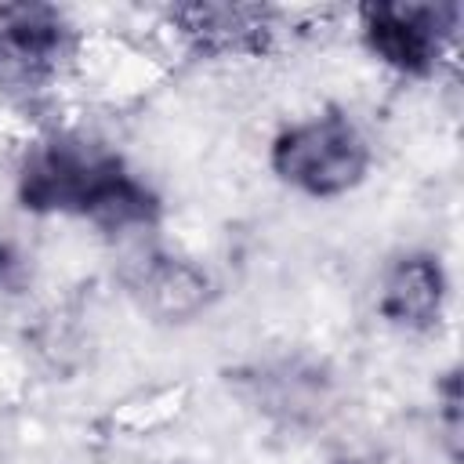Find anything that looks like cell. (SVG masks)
Returning a JSON list of instances; mask_svg holds the SVG:
<instances>
[{"label": "cell", "mask_w": 464, "mask_h": 464, "mask_svg": "<svg viewBox=\"0 0 464 464\" xmlns=\"http://www.w3.org/2000/svg\"><path fill=\"white\" fill-rule=\"evenodd\" d=\"M18 203L33 214H65L102 232H145L160 218V196L134 167L87 130H47L18 163Z\"/></svg>", "instance_id": "obj_1"}, {"label": "cell", "mask_w": 464, "mask_h": 464, "mask_svg": "<svg viewBox=\"0 0 464 464\" xmlns=\"http://www.w3.org/2000/svg\"><path fill=\"white\" fill-rule=\"evenodd\" d=\"M76 58V25L54 4H0V94L44 98Z\"/></svg>", "instance_id": "obj_3"}, {"label": "cell", "mask_w": 464, "mask_h": 464, "mask_svg": "<svg viewBox=\"0 0 464 464\" xmlns=\"http://www.w3.org/2000/svg\"><path fill=\"white\" fill-rule=\"evenodd\" d=\"M460 25V4H366L359 7V33L366 51L399 76H431Z\"/></svg>", "instance_id": "obj_4"}, {"label": "cell", "mask_w": 464, "mask_h": 464, "mask_svg": "<svg viewBox=\"0 0 464 464\" xmlns=\"http://www.w3.org/2000/svg\"><path fill=\"white\" fill-rule=\"evenodd\" d=\"M446 294H450V283H446L442 261L435 254L413 250L388 265L377 294V312L384 323L399 330L424 334L442 319Z\"/></svg>", "instance_id": "obj_5"}, {"label": "cell", "mask_w": 464, "mask_h": 464, "mask_svg": "<svg viewBox=\"0 0 464 464\" xmlns=\"http://www.w3.org/2000/svg\"><path fill=\"white\" fill-rule=\"evenodd\" d=\"M373 149L348 109H323L286 123L268 149L272 174L301 196L337 199L362 185L370 174Z\"/></svg>", "instance_id": "obj_2"}, {"label": "cell", "mask_w": 464, "mask_h": 464, "mask_svg": "<svg viewBox=\"0 0 464 464\" xmlns=\"http://www.w3.org/2000/svg\"><path fill=\"white\" fill-rule=\"evenodd\" d=\"M174 18L199 51H257L272 33V14L265 7L192 4L178 7Z\"/></svg>", "instance_id": "obj_6"}]
</instances>
